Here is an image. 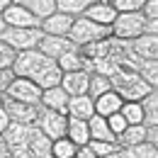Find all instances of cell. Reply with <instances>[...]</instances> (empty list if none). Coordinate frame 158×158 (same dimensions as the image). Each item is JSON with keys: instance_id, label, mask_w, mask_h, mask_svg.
<instances>
[{"instance_id": "1", "label": "cell", "mask_w": 158, "mask_h": 158, "mask_svg": "<svg viewBox=\"0 0 158 158\" xmlns=\"http://www.w3.org/2000/svg\"><path fill=\"white\" fill-rule=\"evenodd\" d=\"M51 66H56L54 59L44 56L39 49H27V51H17L15 63H12V73L17 78H29V80L37 83Z\"/></svg>"}, {"instance_id": "2", "label": "cell", "mask_w": 158, "mask_h": 158, "mask_svg": "<svg viewBox=\"0 0 158 158\" xmlns=\"http://www.w3.org/2000/svg\"><path fill=\"white\" fill-rule=\"evenodd\" d=\"M110 34H112V29L107 24H98V22L88 20L85 15H78V17H73V24H71L66 37L73 41V46H85L90 41L107 39Z\"/></svg>"}, {"instance_id": "3", "label": "cell", "mask_w": 158, "mask_h": 158, "mask_svg": "<svg viewBox=\"0 0 158 158\" xmlns=\"http://www.w3.org/2000/svg\"><path fill=\"white\" fill-rule=\"evenodd\" d=\"M41 37H44V32H41L39 27H5L0 32V41H5L15 51L37 49Z\"/></svg>"}, {"instance_id": "4", "label": "cell", "mask_w": 158, "mask_h": 158, "mask_svg": "<svg viewBox=\"0 0 158 158\" xmlns=\"http://www.w3.org/2000/svg\"><path fill=\"white\" fill-rule=\"evenodd\" d=\"M143 15H141V10L139 12H117V17L114 22L110 24V29H112V37H117V39H136L143 34Z\"/></svg>"}, {"instance_id": "5", "label": "cell", "mask_w": 158, "mask_h": 158, "mask_svg": "<svg viewBox=\"0 0 158 158\" xmlns=\"http://www.w3.org/2000/svg\"><path fill=\"white\" fill-rule=\"evenodd\" d=\"M34 127L39 129L44 136H49L51 141L66 136V127H68V117L63 112H56V110H46V107H39V117L34 122Z\"/></svg>"}, {"instance_id": "6", "label": "cell", "mask_w": 158, "mask_h": 158, "mask_svg": "<svg viewBox=\"0 0 158 158\" xmlns=\"http://www.w3.org/2000/svg\"><path fill=\"white\" fill-rule=\"evenodd\" d=\"M0 107L5 110L10 122H17V124H34L39 117V105H27V102L12 100L7 95H0Z\"/></svg>"}, {"instance_id": "7", "label": "cell", "mask_w": 158, "mask_h": 158, "mask_svg": "<svg viewBox=\"0 0 158 158\" xmlns=\"http://www.w3.org/2000/svg\"><path fill=\"white\" fill-rule=\"evenodd\" d=\"M2 95H7V98L12 100H20V102H27V105H39V98H41V88L34 83V80L29 78H12V83L5 88V93Z\"/></svg>"}, {"instance_id": "8", "label": "cell", "mask_w": 158, "mask_h": 158, "mask_svg": "<svg viewBox=\"0 0 158 158\" xmlns=\"http://www.w3.org/2000/svg\"><path fill=\"white\" fill-rule=\"evenodd\" d=\"M2 22H5V27H39V22L41 20H37L27 7H22L20 2H10L2 12Z\"/></svg>"}, {"instance_id": "9", "label": "cell", "mask_w": 158, "mask_h": 158, "mask_svg": "<svg viewBox=\"0 0 158 158\" xmlns=\"http://www.w3.org/2000/svg\"><path fill=\"white\" fill-rule=\"evenodd\" d=\"M71 24H73V17L56 10V12H51L49 17H44L39 22V29L44 34H51V37H66L68 29H71Z\"/></svg>"}, {"instance_id": "10", "label": "cell", "mask_w": 158, "mask_h": 158, "mask_svg": "<svg viewBox=\"0 0 158 158\" xmlns=\"http://www.w3.org/2000/svg\"><path fill=\"white\" fill-rule=\"evenodd\" d=\"M29 131H32V124H17V122H10L7 129L2 131V139H5V143H7L10 151H20V148H27Z\"/></svg>"}, {"instance_id": "11", "label": "cell", "mask_w": 158, "mask_h": 158, "mask_svg": "<svg viewBox=\"0 0 158 158\" xmlns=\"http://www.w3.org/2000/svg\"><path fill=\"white\" fill-rule=\"evenodd\" d=\"M37 49H39L44 56H49V59H59L61 54H66V51H71L73 49V41L68 39V37H51V34H44L37 44Z\"/></svg>"}, {"instance_id": "12", "label": "cell", "mask_w": 158, "mask_h": 158, "mask_svg": "<svg viewBox=\"0 0 158 158\" xmlns=\"http://www.w3.org/2000/svg\"><path fill=\"white\" fill-rule=\"evenodd\" d=\"M88 80H90V71H71V73L61 76V88L68 93V98L85 95L88 93Z\"/></svg>"}, {"instance_id": "13", "label": "cell", "mask_w": 158, "mask_h": 158, "mask_svg": "<svg viewBox=\"0 0 158 158\" xmlns=\"http://www.w3.org/2000/svg\"><path fill=\"white\" fill-rule=\"evenodd\" d=\"M131 51L141 61H156L158 59V37L156 34H141L131 39Z\"/></svg>"}, {"instance_id": "14", "label": "cell", "mask_w": 158, "mask_h": 158, "mask_svg": "<svg viewBox=\"0 0 158 158\" xmlns=\"http://www.w3.org/2000/svg\"><path fill=\"white\" fill-rule=\"evenodd\" d=\"M39 107L56 110V112H63V114H66V107H68V93H66L61 85H56V88H46V90H41Z\"/></svg>"}, {"instance_id": "15", "label": "cell", "mask_w": 158, "mask_h": 158, "mask_svg": "<svg viewBox=\"0 0 158 158\" xmlns=\"http://www.w3.org/2000/svg\"><path fill=\"white\" fill-rule=\"evenodd\" d=\"M93 114H95V105H93V98H88V95H76V98H68L66 117L90 119Z\"/></svg>"}, {"instance_id": "16", "label": "cell", "mask_w": 158, "mask_h": 158, "mask_svg": "<svg viewBox=\"0 0 158 158\" xmlns=\"http://www.w3.org/2000/svg\"><path fill=\"white\" fill-rule=\"evenodd\" d=\"M88 20L98 22V24H112L114 17H117V10L110 5V2H90L88 7H85V12H83Z\"/></svg>"}, {"instance_id": "17", "label": "cell", "mask_w": 158, "mask_h": 158, "mask_svg": "<svg viewBox=\"0 0 158 158\" xmlns=\"http://www.w3.org/2000/svg\"><path fill=\"white\" fill-rule=\"evenodd\" d=\"M27 151H29L32 156H37V158H51V139L44 136L34 124H32V131H29Z\"/></svg>"}, {"instance_id": "18", "label": "cell", "mask_w": 158, "mask_h": 158, "mask_svg": "<svg viewBox=\"0 0 158 158\" xmlns=\"http://www.w3.org/2000/svg\"><path fill=\"white\" fill-rule=\"evenodd\" d=\"M93 105H95V114H100V117H110V114L119 112V107L124 105V100L119 98L114 90H107L105 95H100V98L93 100Z\"/></svg>"}, {"instance_id": "19", "label": "cell", "mask_w": 158, "mask_h": 158, "mask_svg": "<svg viewBox=\"0 0 158 158\" xmlns=\"http://www.w3.org/2000/svg\"><path fill=\"white\" fill-rule=\"evenodd\" d=\"M56 66H59L63 73H71V71H88V61L83 59V54L78 51V46H73L71 51L61 54L56 59Z\"/></svg>"}, {"instance_id": "20", "label": "cell", "mask_w": 158, "mask_h": 158, "mask_svg": "<svg viewBox=\"0 0 158 158\" xmlns=\"http://www.w3.org/2000/svg\"><path fill=\"white\" fill-rule=\"evenodd\" d=\"M66 136L71 139L76 146H85L90 141V131H88V119H76L68 117V127H66Z\"/></svg>"}, {"instance_id": "21", "label": "cell", "mask_w": 158, "mask_h": 158, "mask_svg": "<svg viewBox=\"0 0 158 158\" xmlns=\"http://www.w3.org/2000/svg\"><path fill=\"white\" fill-rule=\"evenodd\" d=\"M88 131H90V139L95 141H117L112 129L107 127V117H100V114H93L88 119Z\"/></svg>"}, {"instance_id": "22", "label": "cell", "mask_w": 158, "mask_h": 158, "mask_svg": "<svg viewBox=\"0 0 158 158\" xmlns=\"http://www.w3.org/2000/svg\"><path fill=\"white\" fill-rule=\"evenodd\" d=\"M141 102V110H143V127H153L158 124V93L156 90H151L148 95H143V98L139 100Z\"/></svg>"}, {"instance_id": "23", "label": "cell", "mask_w": 158, "mask_h": 158, "mask_svg": "<svg viewBox=\"0 0 158 158\" xmlns=\"http://www.w3.org/2000/svg\"><path fill=\"white\" fill-rule=\"evenodd\" d=\"M119 153L122 158H158V146L141 141L136 146H119Z\"/></svg>"}, {"instance_id": "24", "label": "cell", "mask_w": 158, "mask_h": 158, "mask_svg": "<svg viewBox=\"0 0 158 158\" xmlns=\"http://www.w3.org/2000/svg\"><path fill=\"white\" fill-rule=\"evenodd\" d=\"M15 2H20L22 7H27L37 20H44L51 12H56V0H15Z\"/></svg>"}, {"instance_id": "25", "label": "cell", "mask_w": 158, "mask_h": 158, "mask_svg": "<svg viewBox=\"0 0 158 158\" xmlns=\"http://www.w3.org/2000/svg\"><path fill=\"white\" fill-rule=\"evenodd\" d=\"M141 141H146V127H143V124H129L117 136L119 146H136Z\"/></svg>"}, {"instance_id": "26", "label": "cell", "mask_w": 158, "mask_h": 158, "mask_svg": "<svg viewBox=\"0 0 158 158\" xmlns=\"http://www.w3.org/2000/svg\"><path fill=\"white\" fill-rule=\"evenodd\" d=\"M107 90H112V83L107 76H100V73H90V80H88V98H100V95H105Z\"/></svg>"}, {"instance_id": "27", "label": "cell", "mask_w": 158, "mask_h": 158, "mask_svg": "<svg viewBox=\"0 0 158 158\" xmlns=\"http://www.w3.org/2000/svg\"><path fill=\"white\" fill-rule=\"evenodd\" d=\"M76 143L68 136H61L56 141H51V158H73L76 156Z\"/></svg>"}, {"instance_id": "28", "label": "cell", "mask_w": 158, "mask_h": 158, "mask_svg": "<svg viewBox=\"0 0 158 158\" xmlns=\"http://www.w3.org/2000/svg\"><path fill=\"white\" fill-rule=\"evenodd\" d=\"M88 5H90V0H56V10H59V12H66V15H71V17L83 15Z\"/></svg>"}, {"instance_id": "29", "label": "cell", "mask_w": 158, "mask_h": 158, "mask_svg": "<svg viewBox=\"0 0 158 158\" xmlns=\"http://www.w3.org/2000/svg\"><path fill=\"white\" fill-rule=\"evenodd\" d=\"M119 114L127 119V124H141V122H143L141 102H124V105L119 107Z\"/></svg>"}, {"instance_id": "30", "label": "cell", "mask_w": 158, "mask_h": 158, "mask_svg": "<svg viewBox=\"0 0 158 158\" xmlns=\"http://www.w3.org/2000/svg\"><path fill=\"white\" fill-rule=\"evenodd\" d=\"M139 76L156 90V85H158V61H141V66H139Z\"/></svg>"}, {"instance_id": "31", "label": "cell", "mask_w": 158, "mask_h": 158, "mask_svg": "<svg viewBox=\"0 0 158 158\" xmlns=\"http://www.w3.org/2000/svg\"><path fill=\"white\" fill-rule=\"evenodd\" d=\"M95 156H107V153H112V151H119V143L117 141H95V139H90L88 143H85Z\"/></svg>"}, {"instance_id": "32", "label": "cell", "mask_w": 158, "mask_h": 158, "mask_svg": "<svg viewBox=\"0 0 158 158\" xmlns=\"http://www.w3.org/2000/svg\"><path fill=\"white\" fill-rule=\"evenodd\" d=\"M110 5H112L117 12H139L141 5H143V0H112Z\"/></svg>"}, {"instance_id": "33", "label": "cell", "mask_w": 158, "mask_h": 158, "mask_svg": "<svg viewBox=\"0 0 158 158\" xmlns=\"http://www.w3.org/2000/svg\"><path fill=\"white\" fill-rule=\"evenodd\" d=\"M15 56H17V51H15V49H10L5 41H0V68H12Z\"/></svg>"}, {"instance_id": "34", "label": "cell", "mask_w": 158, "mask_h": 158, "mask_svg": "<svg viewBox=\"0 0 158 158\" xmlns=\"http://www.w3.org/2000/svg\"><path fill=\"white\" fill-rule=\"evenodd\" d=\"M107 127L112 129V134H114V136H119V134H122L129 124H127V119L122 117L119 112H114V114H110V117H107Z\"/></svg>"}, {"instance_id": "35", "label": "cell", "mask_w": 158, "mask_h": 158, "mask_svg": "<svg viewBox=\"0 0 158 158\" xmlns=\"http://www.w3.org/2000/svg\"><path fill=\"white\" fill-rule=\"evenodd\" d=\"M141 15H143L146 20H158V0H143Z\"/></svg>"}, {"instance_id": "36", "label": "cell", "mask_w": 158, "mask_h": 158, "mask_svg": "<svg viewBox=\"0 0 158 158\" xmlns=\"http://www.w3.org/2000/svg\"><path fill=\"white\" fill-rule=\"evenodd\" d=\"M12 78H15L12 68H0V95H2V93H5V88L12 83Z\"/></svg>"}, {"instance_id": "37", "label": "cell", "mask_w": 158, "mask_h": 158, "mask_svg": "<svg viewBox=\"0 0 158 158\" xmlns=\"http://www.w3.org/2000/svg\"><path fill=\"white\" fill-rule=\"evenodd\" d=\"M146 141H148V143H153V146H158V124L146 127Z\"/></svg>"}, {"instance_id": "38", "label": "cell", "mask_w": 158, "mask_h": 158, "mask_svg": "<svg viewBox=\"0 0 158 158\" xmlns=\"http://www.w3.org/2000/svg\"><path fill=\"white\" fill-rule=\"evenodd\" d=\"M73 158H98V156H95V153H93L88 146H78V148H76V156H73Z\"/></svg>"}, {"instance_id": "39", "label": "cell", "mask_w": 158, "mask_h": 158, "mask_svg": "<svg viewBox=\"0 0 158 158\" xmlns=\"http://www.w3.org/2000/svg\"><path fill=\"white\" fill-rule=\"evenodd\" d=\"M10 158H37V156H32L27 148H20V151H10Z\"/></svg>"}, {"instance_id": "40", "label": "cell", "mask_w": 158, "mask_h": 158, "mask_svg": "<svg viewBox=\"0 0 158 158\" xmlns=\"http://www.w3.org/2000/svg\"><path fill=\"white\" fill-rule=\"evenodd\" d=\"M7 124H10V117H7V114H5V110L0 107V134L7 129Z\"/></svg>"}, {"instance_id": "41", "label": "cell", "mask_w": 158, "mask_h": 158, "mask_svg": "<svg viewBox=\"0 0 158 158\" xmlns=\"http://www.w3.org/2000/svg\"><path fill=\"white\" fill-rule=\"evenodd\" d=\"M0 158H10V148H7V143H5L2 134H0Z\"/></svg>"}, {"instance_id": "42", "label": "cell", "mask_w": 158, "mask_h": 158, "mask_svg": "<svg viewBox=\"0 0 158 158\" xmlns=\"http://www.w3.org/2000/svg\"><path fill=\"white\" fill-rule=\"evenodd\" d=\"M100 158H122L119 151H112V153H107V156H100Z\"/></svg>"}, {"instance_id": "43", "label": "cell", "mask_w": 158, "mask_h": 158, "mask_svg": "<svg viewBox=\"0 0 158 158\" xmlns=\"http://www.w3.org/2000/svg\"><path fill=\"white\" fill-rule=\"evenodd\" d=\"M10 2H12V0H0V12H2V10H5V7L10 5Z\"/></svg>"}, {"instance_id": "44", "label": "cell", "mask_w": 158, "mask_h": 158, "mask_svg": "<svg viewBox=\"0 0 158 158\" xmlns=\"http://www.w3.org/2000/svg\"><path fill=\"white\" fill-rule=\"evenodd\" d=\"M5 29V22H2V15H0V32Z\"/></svg>"}, {"instance_id": "45", "label": "cell", "mask_w": 158, "mask_h": 158, "mask_svg": "<svg viewBox=\"0 0 158 158\" xmlns=\"http://www.w3.org/2000/svg\"><path fill=\"white\" fill-rule=\"evenodd\" d=\"M90 2H112V0H90Z\"/></svg>"}]
</instances>
